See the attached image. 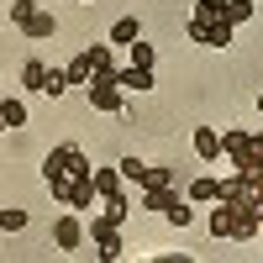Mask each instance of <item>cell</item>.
<instances>
[{
	"instance_id": "1",
	"label": "cell",
	"mask_w": 263,
	"mask_h": 263,
	"mask_svg": "<svg viewBox=\"0 0 263 263\" xmlns=\"http://www.w3.org/2000/svg\"><path fill=\"white\" fill-rule=\"evenodd\" d=\"M263 227V211H258V195L248 184V174L237 168L232 179H221L216 190V205H211V237H232V242H253Z\"/></svg>"
},
{
	"instance_id": "2",
	"label": "cell",
	"mask_w": 263,
	"mask_h": 263,
	"mask_svg": "<svg viewBox=\"0 0 263 263\" xmlns=\"http://www.w3.org/2000/svg\"><path fill=\"white\" fill-rule=\"evenodd\" d=\"M42 179H48L58 205L90 211V200H95V168H90V158H84L74 142H58L48 158H42Z\"/></svg>"
},
{
	"instance_id": "3",
	"label": "cell",
	"mask_w": 263,
	"mask_h": 263,
	"mask_svg": "<svg viewBox=\"0 0 263 263\" xmlns=\"http://www.w3.org/2000/svg\"><path fill=\"white\" fill-rule=\"evenodd\" d=\"M221 153H227L237 168H263V132H227Z\"/></svg>"
},
{
	"instance_id": "4",
	"label": "cell",
	"mask_w": 263,
	"mask_h": 263,
	"mask_svg": "<svg viewBox=\"0 0 263 263\" xmlns=\"http://www.w3.org/2000/svg\"><path fill=\"white\" fill-rule=\"evenodd\" d=\"M121 227L116 221H105V216H90V242H95V253L105 258V263H116L121 258V237H116Z\"/></svg>"
},
{
	"instance_id": "5",
	"label": "cell",
	"mask_w": 263,
	"mask_h": 263,
	"mask_svg": "<svg viewBox=\"0 0 263 263\" xmlns=\"http://www.w3.org/2000/svg\"><path fill=\"white\" fill-rule=\"evenodd\" d=\"M232 32H237V27H232L227 16H216V21H195V16H190V37H195V42H205V48H227Z\"/></svg>"
},
{
	"instance_id": "6",
	"label": "cell",
	"mask_w": 263,
	"mask_h": 263,
	"mask_svg": "<svg viewBox=\"0 0 263 263\" xmlns=\"http://www.w3.org/2000/svg\"><path fill=\"white\" fill-rule=\"evenodd\" d=\"M53 242H58V253H79V248H84V221H79V211L58 216V227H53Z\"/></svg>"
},
{
	"instance_id": "7",
	"label": "cell",
	"mask_w": 263,
	"mask_h": 263,
	"mask_svg": "<svg viewBox=\"0 0 263 263\" xmlns=\"http://www.w3.org/2000/svg\"><path fill=\"white\" fill-rule=\"evenodd\" d=\"M90 53V84H116V63H111V48L105 42H95V48H84Z\"/></svg>"
},
{
	"instance_id": "8",
	"label": "cell",
	"mask_w": 263,
	"mask_h": 263,
	"mask_svg": "<svg viewBox=\"0 0 263 263\" xmlns=\"http://www.w3.org/2000/svg\"><path fill=\"white\" fill-rule=\"evenodd\" d=\"M116 84H121V90H153L158 79H153L147 63H126V69H116Z\"/></svg>"
},
{
	"instance_id": "9",
	"label": "cell",
	"mask_w": 263,
	"mask_h": 263,
	"mask_svg": "<svg viewBox=\"0 0 263 263\" xmlns=\"http://www.w3.org/2000/svg\"><path fill=\"white\" fill-rule=\"evenodd\" d=\"M90 105L95 111H121V84H90Z\"/></svg>"
},
{
	"instance_id": "10",
	"label": "cell",
	"mask_w": 263,
	"mask_h": 263,
	"mask_svg": "<svg viewBox=\"0 0 263 263\" xmlns=\"http://www.w3.org/2000/svg\"><path fill=\"white\" fill-rule=\"evenodd\" d=\"M95 195H100V200H111V195H126L121 168H95Z\"/></svg>"
},
{
	"instance_id": "11",
	"label": "cell",
	"mask_w": 263,
	"mask_h": 263,
	"mask_svg": "<svg viewBox=\"0 0 263 263\" xmlns=\"http://www.w3.org/2000/svg\"><path fill=\"white\" fill-rule=\"evenodd\" d=\"M195 153H200L205 163H216V153H221V137H216V126H195Z\"/></svg>"
},
{
	"instance_id": "12",
	"label": "cell",
	"mask_w": 263,
	"mask_h": 263,
	"mask_svg": "<svg viewBox=\"0 0 263 263\" xmlns=\"http://www.w3.org/2000/svg\"><path fill=\"white\" fill-rule=\"evenodd\" d=\"M174 200H179V190H174V184H163V190H142V211H158V216H163Z\"/></svg>"
},
{
	"instance_id": "13",
	"label": "cell",
	"mask_w": 263,
	"mask_h": 263,
	"mask_svg": "<svg viewBox=\"0 0 263 263\" xmlns=\"http://www.w3.org/2000/svg\"><path fill=\"white\" fill-rule=\"evenodd\" d=\"M137 37H142V21H137V16H121L116 27H111V42H116V48H132Z\"/></svg>"
},
{
	"instance_id": "14",
	"label": "cell",
	"mask_w": 263,
	"mask_h": 263,
	"mask_svg": "<svg viewBox=\"0 0 263 263\" xmlns=\"http://www.w3.org/2000/svg\"><path fill=\"white\" fill-rule=\"evenodd\" d=\"M21 32H27V37H53V32H58V21H53L48 11H32L27 21H21Z\"/></svg>"
},
{
	"instance_id": "15",
	"label": "cell",
	"mask_w": 263,
	"mask_h": 263,
	"mask_svg": "<svg viewBox=\"0 0 263 263\" xmlns=\"http://www.w3.org/2000/svg\"><path fill=\"white\" fill-rule=\"evenodd\" d=\"M163 184H174V168H168V163H147L142 190H163Z\"/></svg>"
},
{
	"instance_id": "16",
	"label": "cell",
	"mask_w": 263,
	"mask_h": 263,
	"mask_svg": "<svg viewBox=\"0 0 263 263\" xmlns=\"http://www.w3.org/2000/svg\"><path fill=\"white\" fill-rule=\"evenodd\" d=\"M0 116H6V126H27V105H21L16 95H6L0 100Z\"/></svg>"
},
{
	"instance_id": "17",
	"label": "cell",
	"mask_w": 263,
	"mask_h": 263,
	"mask_svg": "<svg viewBox=\"0 0 263 263\" xmlns=\"http://www.w3.org/2000/svg\"><path fill=\"white\" fill-rule=\"evenodd\" d=\"M216 190H221V179H211V174H205V179H195V184H190V200L211 205V200H216Z\"/></svg>"
},
{
	"instance_id": "18",
	"label": "cell",
	"mask_w": 263,
	"mask_h": 263,
	"mask_svg": "<svg viewBox=\"0 0 263 263\" xmlns=\"http://www.w3.org/2000/svg\"><path fill=\"white\" fill-rule=\"evenodd\" d=\"M21 84H27V90H42V84H48V69H42V58H27V69H21Z\"/></svg>"
},
{
	"instance_id": "19",
	"label": "cell",
	"mask_w": 263,
	"mask_h": 263,
	"mask_svg": "<svg viewBox=\"0 0 263 263\" xmlns=\"http://www.w3.org/2000/svg\"><path fill=\"white\" fill-rule=\"evenodd\" d=\"M100 216H105V221H116V227H121L126 216H132V200H126V195H111V200H105V211H100Z\"/></svg>"
},
{
	"instance_id": "20",
	"label": "cell",
	"mask_w": 263,
	"mask_h": 263,
	"mask_svg": "<svg viewBox=\"0 0 263 263\" xmlns=\"http://www.w3.org/2000/svg\"><path fill=\"white\" fill-rule=\"evenodd\" d=\"M116 168H121V179H126V184H137V190H142V174H147V163H142V158H121Z\"/></svg>"
},
{
	"instance_id": "21",
	"label": "cell",
	"mask_w": 263,
	"mask_h": 263,
	"mask_svg": "<svg viewBox=\"0 0 263 263\" xmlns=\"http://www.w3.org/2000/svg\"><path fill=\"white\" fill-rule=\"evenodd\" d=\"M227 21H232V27H242V21L253 16V0H227V11H221Z\"/></svg>"
},
{
	"instance_id": "22",
	"label": "cell",
	"mask_w": 263,
	"mask_h": 263,
	"mask_svg": "<svg viewBox=\"0 0 263 263\" xmlns=\"http://www.w3.org/2000/svg\"><path fill=\"white\" fill-rule=\"evenodd\" d=\"M63 74H69V84H90V53H79Z\"/></svg>"
},
{
	"instance_id": "23",
	"label": "cell",
	"mask_w": 263,
	"mask_h": 263,
	"mask_svg": "<svg viewBox=\"0 0 263 263\" xmlns=\"http://www.w3.org/2000/svg\"><path fill=\"white\" fill-rule=\"evenodd\" d=\"M227 11V0H195V21H216Z\"/></svg>"
},
{
	"instance_id": "24",
	"label": "cell",
	"mask_w": 263,
	"mask_h": 263,
	"mask_svg": "<svg viewBox=\"0 0 263 263\" xmlns=\"http://www.w3.org/2000/svg\"><path fill=\"white\" fill-rule=\"evenodd\" d=\"M21 227H27V211H0V232H21Z\"/></svg>"
},
{
	"instance_id": "25",
	"label": "cell",
	"mask_w": 263,
	"mask_h": 263,
	"mask_svg": "<svg viewBox=\"0 0 263 263\" xmlns=\"http://www.w3.org/2000/svg\"><path fill=\"white\" fill-rule=\"evenodd\" d=\"M69 90V74L63 69H48V84H42V95H63Z\"/></svg>"
},
{
	"instance_id": "26",
	"label": "cell",
	"mask_w": 263,
	"mask_h": 263,
	"mask_svg": "<svg viewBox=\"0 0 263 263\" xmlns=\"http://www.w3.org/2000/svg\"><path fill=\"white\" fill-rule=\"evenodd\" d=\"M163 216H168V221H174V227H190V205H179V200H174V205H168Z\"/></svg>"
},
{
	"instance_id": "27",
	"label": "cell",
	"mask_w": 263,
	"mask_h": 263,
	"mask_svg": "<svg viewBox=\"0 0 263 263\" xmlns=\"http://www.w3.org/2000/svg\"><path fill=\"white\" fill-rule=\"evenodd\" d=\"M37 11V0H16V6H11V21H16V27H21V21H27Z\"/></svg>"
},
{
	"instance_id": "28",
	"label": "cell",
	"mask_w": 263,
	"mask_h": 263,
	"mask_svg": "<svg viewBox=\"0 0 263 263\" xmlns=\"http://www.w3.org/2000/svg\"><path fill=\"white\" fill-rule=\"evenodd\" d=\"M132 63H147V69H153V48H147V42L137 37V42H132Z\"/></svg>"
},
{
	"instance_id": "29",
	"label": "cell",
	"mask_w": 263,
	"mask_h": 263,
	"mask_svg": "<svg viewBox=\"0 0 263 263\" xmlns=\"http://www.w3.org/2000/svg\"><path fill=\"white\" fill-rule=\"evenodd\" d=\"M248 174V184H253V195H258V211H263V168H242Z\"/></svg>"
},
{
	"instance_id": "30",
	"label": "cell",
	"mask_w": 263,
	"mask_h": 263,
	"mask_svg": "<svg viewBox=\"0 0 263 263\" xmlns=\"http://www.w3.org/2000/svg\"><path fill=\"white\" fill-rule=\"evenodd\" d=\"M258 111H263V95H258Z\"/></svg>"
},
{
	"instance_id": "31",
	"label": "cell",
	"mask_w": 263,
	"mask_h": 263,
	"mask_svg": "<svg viewBox=\"0 0 263 263\" xmlns=\"http://www.w3.org/2000/svg\"><path fill=\"white\" fill-rule=\"evenodd\" d=\"M84 6H90V0H84Z\"/></svg>"
}]
</instances>
